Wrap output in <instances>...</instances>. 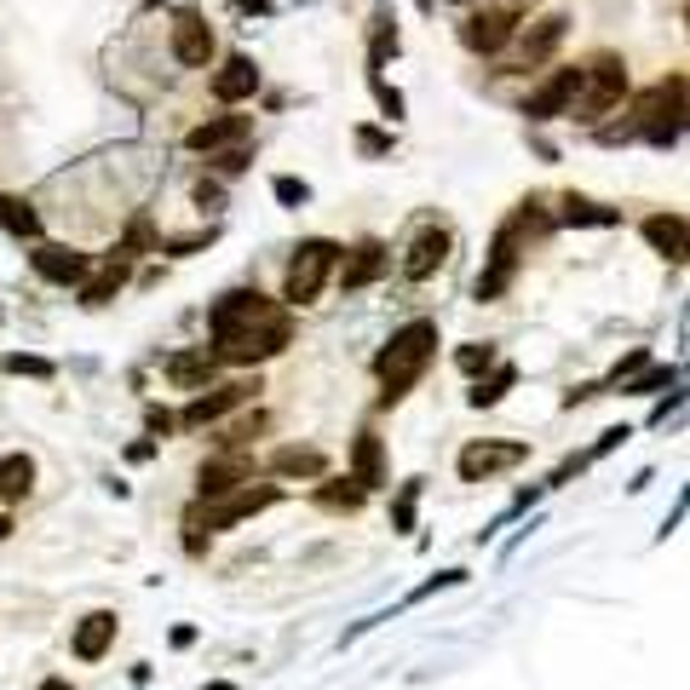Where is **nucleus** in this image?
<instances>
[{
    "mask_svg": "<svg viewBox=\"0 0 690 690\" xmlns=\"http://www.w3.org/2000/svg\"><path fill=\"white\" fill-rule=\"evenodd\" d=\"M621 98H628V63H621L615 52H599L593 63L581 69V87H575V98H570L564 116H575V121H599V116L615 110Z\"/></svg>",
    "mask_w": 690,
    "mask_h": 690,
    "instance_id": "7ed1b4c3",
    "label": "nucleus"
},
{
    "mask_svg": "<svg viewBox=\"0 0 690 690\" xmlns=\"http://www.w3.org/2000/svg\"><path fill=\"white\" fill-rule=\"evenodd\" d=\"M352 477L363 490H379V483H386V448H379L374 432H357V443H352Z\"/></svg>",
    "mask_w": 690,
    "mask_h": 690,
    "instance_id": "6ab92c4d",
    "label": "nucleus"
},
{
    "mask_svg": "<svg viewBox=\"0 0 690 690\" xmlns=\"http://www.w3.org/2000/svg\"><path fill=\"white\" fill-rule=\"evenodd\" d=\"M241 12H254V18H270V0H236Z\"/></svg>",
    "mask_w": 690,
    "mask_h": 690,
    "instance_id": "37998d69",
    "label": "nucleus"
},
{
    "mask_svg": "<svg viewBox=\"0 0 690 690\" xmlns=\"http://www.w3.org/2000/svg\"><path fill=\"white\" fill-rule=\"evenodd\" d=\"M518 34V12L512 7H490V12H472L466 23H461V41L472 47V52H501L506 41Z\"/></svg>",
    "mask_w": 690,
    "mask_h": 690,
    "instance_id": "9d476101",
    "label": "nucleus"
},
{
    "mask_svg": "<svg viewBox=\"0 0 690 690\" xmlns=\"http://www.w3.org/2000/svg\"><path fill=\"white\" fill-rule=\"evenodd\" d=\"M196 207H207V214H219V207H225V190L201 179V185H196Z\"/></svg>",
    "mask_w": 690,
    "mask_h": 690,
    "instance_id": "4c0bfd02",
    "label": "nucleus"
},
{
    "mask_svg": "<svg viewBox=\"0 0 690 690\" xmlns=\"http://www.w3.org/2000/svg\"><path fill=\"white\" fill-rule=\"evenodd\" d=\"M564 225H615L621 214L615 207H599V201H586V196H564Z\"/></svg>",
    "mask_w": 690,
    "mask_h": 690,
    "instance_id": "c85d7f7f",
    "label": "nucleus"
},
{
    "mask_svg": "<svg viewBox=\"0 0 690 690\" xmlns=\"http://www.w3.org/2000/svg\"><path fill=\"white\" fill-rule=\"evenodd\" d=\"M259 92V69H254V58H225V69L214 76V98L219 103H241V98H254Z\"/></svg>",
    "mask_w": 690,
    "mask_h": 690,
    "instance_id": "f3484780",
    "label": "nucleus"
},
{
    "mask_svg": "<svg viewBox=\"0 0 690 690\" xmlns=\"http://www.w3.org/2000/svg\"><path fill=\"white\" fill-rule=\"evenodd\" d=\"M29 265H34V276H47L58 288H81L87 270H92V259L81 248H63V241H41V248L29 254Z\"/></svg>",
    "mask_w": 690,
    "mask_h": 690,
    "instance_id": "1a4fd4ad",
    "label": "nucleus"
},
{
    "mask_svg": "<svg viewBox=\"0 0 690 690\" xmlns=\"http://www.w3.org/2000/svg\"><path fill=\"white\" fill-rule=\"evenodd\" d=\"M214 374H219V352H179V357H167V379L179 392H201V386H214Z\"/></svg>",
    "mask_w": 690,
    "mask_h": 690,
    "instance_id": "dca6fc26",
    "label": "nucleus"
},
{
    "mask_svg": "<svg viewBox=\"0 0 690 690\" xmlns=\"http://www.w3.org/2000/svg\"><path fill=\"white\" fill-rule=\"evenodd\" d=\"M633 437V426H610L599 443H593V455H610V448H621V443H628Z\"/></svg>",
    "mask_w": 690,
    "mask_h": 690,
    "instance_id": "58836bf2",
    "label": "nucleus"
},
{
    "mask_svg": "<svg viewBox=\"0 0 690 690\" xmlns=\"http://www.w3.org/2000/svg\"><path fill=\"white\" fill-rule=\"evenodd\" d=\"M432 357H437V323L432 317H414V323H403L392 339H386V352L374 357V374H379V408H392V403H403L414 386H421V374L432 368Z\"/></svg>",
    "mask_w": 690,
    "mask_h": 690,
    "instance_id": "f03ea898",
    "label": "nucleus"
},
{
    "mask_svg": "<svg viewBox=\"0 0 690 690\" xmlns=\"http://www.w3.org/2000/svg\"><path fill=\"white\" fill-rule=\"evenodd\" d=\"M524 455H530V443H495V437H483V443H466L461 455H455V472H461V483H483V477L518 466Z\"/></svg>",
    "mask_w": 690,
    "mask_h": 690,
    "instance_id": "0eeeda50",
    "label": "nucleus"
},
{
    "mask_svg": "<svg viewBox=\"0 0 690 690\" xmlns=\"http://www.w3.org/2000/svg\"><path fill=\"white\" fill-rule=\"evenodd\" d=\"M512 379H518V368H506V363H501L490 379H477V386L466 392V403H472V408H495V403L512 392Z\"/></svg>",
    "mask_w": 690,
    "mask_h": 690,
    "instance_id": "cd10ccee",
    "label": "nucleus"
},
{
    "mask_svg": "<svg viewBox=\"0 0 690 690\" xmlns=\"http://www.w3.org/2000/svg\"><path fill=\"white\" fill-rule=\"evenodd\" d=\"M270 196L283 201V207H305V201H310V185H305V179H288V172H283V179H270Z\"/></svg>",
    "mask_w": 690,
    "mask_h": 690,
    "instance_id": "72a5a7b5",
    "label": "nucleus"
},
{
    "mask_svg": "<svg viewBox=\"0 0 690 690\" xmlns=\"http://www.w3.org/2000/svg\"><path fill=\"white\" fill-rule=\"evenodd\" d=\"M34 690H69V679H41V684H34Z\"/></svg>",
    "mask_w": 690,
    "mask_h": 690,
    "instance_id": "c03bdc74",
    "label": "nucleus"
},
{
    "mask_svg": "<svg viewBox=\"0 0 690 690\" xmlns=\"http://www.w3.org/2000/svg\"><path fill=\"white\" fill-rule=\"evenodd\" d=\"M679 408H684V397L673 392L668 403H655V414H650V426H668V414H679Z\"/></svg>",
    "mask_w": 690,
    "mask_h": 690,
    "instance_id": "a19ab883",
    "label": "nucleus"
},
{
    "mask_svg": "<svg viewBox=\"0 0 690 690\" xmlns=\"http://www.w3.org/2000/svg\"><path fill=\"white\" fill-rule=\"evenodd\" d=\"M150 432H161V437L172 432V414H167V408H150Z\"/></svg>",
    "mask_w": 690,
    "mask_h": 690,
    "instance_id": "79ce46f5",
    "label": "nucleus"
},
{
    "mask_svg": "<svg viewBox=\"0 0 690 690\" xmlns=\"http://www.w3.org/2000/svg\"><path fill=\"white\" fill-rule=\"evenodd\" d=\"M461 581H466V570H443V575H432L426 586H414V593H408V604H421V599L443 593V586H461Z\"/></svg>",
    "mask_w": 690,
    "mask_h": 690,
    "instance_id": "f704fd0d",
    "label": "nucleus"
},
{
    "mask_svg": "<svg viewBox=\"0 0 690 690\" xmlns=\"http://www.w3.org/2000/svg\"><path fill=\"white\" fill-rule=\"evenodd\" d=\"M334 265H339V241H328V236L299 241L294 259H288V276H283V299L288 305H310L323 294V283L334 276Z\"/></svg>",
    "mask_w": 690,
    "mask_h": 690,
    "instance_id": "20e7f679",
    "label": "nucleus"
},
{
    "mask_svg": "<svg viewBox=\"0 0 690 690\" xmlns=\"http://www.w3.org/2000/svg\"><path fill=\"white\" fill-rule=\"evenodd\" d=\"M0 368H7V374H29V379H52L58 374L47 357H29V352H7V357H0Z\"/></svg>",
    "mask_w": 690,
    "mask_h": 690,
    "instance_id": "c756f323",
    "label": "nucleus"
},
{
    "mask_svg": "<svg viewBox=\"0 0 690 690\" xmlns=\"http://www.w3.org/2000/svg\"><path fill=\"white\" fill-rule=\"evenodd\" d=\"M363 495H368V490H363L357 477H328L323 490H317V501H323L328 512H357V506H363Z\"/></svg>",
    "mask_w": 690,
    "mask_h": 690,
    "instance_id": "bb28decb",
    "label": "nucleus"
},
{
    "mask_svg": "<svg viewBox=\"0 0 690 690\" xmlns=\"http://www.w3.org/2000/svg\"><path fill=\"white\" fill-rule=\"evenodd\" d=\"M207 328H214L219 363H236V368H254V363L283 357L288 339H294V317L276 299H265L259 288L225 294L214 310H207Z\"/></svg>",
    "mask_w": 690,
    "mask_h": 690,
    "instance_id": "f257e3e1",
    "label": "nucleus"
},
{
    "mask_svg": "<svg viewBox=\"0 0 690 690\" xmlns=\"http://www.w3.org/2000/svg\"><path fill=\"white\" fill-rule=\"evenodd\" d=\"M0 230L18 236V241H41V214H34L23 196H7V190H0Z\"/></svg>",
    "mask_w": 690,
    "mask_h": 690,
    "instance_id": "4be33fe9",
    "label": "nucleus"
},
{
    "mask_svg": "<svg viewBox=\"0 0 690 690\" xmlns=\"http://www.w3.org/2000/svg\"><path fill=\"white\" fill-rule=\"evenodd\" d=\"M121 283H127V259H110V265H103L98 276L87 270V283H81V305H110L116 294H121Z\"/></svg>",
    "mask_w": 690,
    "mask_h": 690,
    "instance_id": "b1692460",
    "label": "nucleus"
},
{
    "mask_svg": "<svg viewBox=\"0 0 690 690\" xmlns=\"http://www.w3.org/2000/svg\"><path fill=\"white\" fill-rule=\"evenodd\" d=\"M116 610H92L81 628H76V639H69V650H76V662H103L110 655V644H116Z\"/></svg>",
    "mask_w": 690,
    "mask_h": 690,
    "instance_id": "2eb2a0df",
    "label": "nucleus"
},
{
    "mask_svg": "<svg viewBox=\"0 0 690 690\" xmlns=\"http://www.w3.org/2000/svg\"><path fill=\"white\" fill-rule=\"evenodd\" d=\"M414 7H421V12H432V7H437V0H414Z\"/></svg>",
    "mask_w": 690,
    "mask_h": 690,
    "instance_id": "de8ad7c7",
    "label": "nucleus"
},
{
    "mask_svg": "<svg viewBox=\"0 0 690 690\" xmlns=\"http://www.w3.org/2000/svg\"><path fill=\"white\" fill-rule=\"evenodd\" d=\"M201 690H236V684H225V679H219V684H201Z\"/></svg>",
    "mask_w": 690,
    "mask_h": 690,
    "instance_id": "49530a36",
    "label": "nucleus"
},
{
    "mask_svg": "<svg viewBox=\"0 0 690 690\" xmlns=\"http://www.w3.org/2000/svg\"><path fill=\"white\" fill-rule=\"evenodd\" d=\"M564 29H570V18H564V12L541 18V23L524 34V69H530V63H546V58H552V47L564 41Z\"/></svg>",
    "mask_w": 690,
    "mask_h": 690,
    "instance_id": "5701e85b",
    "label": "nucleus"
},
{
    "mask_svg": "<svg viewBox=\"0 0 690 690\" xmlns=\"http://www.w3.org/2000/svg\"><path fill=\"white\" fill-rule=\"evenodd\" d=\"M575 87H581V69H552V76L530 92L524 116H530V121H552V116H564V110H570V98H575Z\"/></svg>",
    "mask_w": 690,
    "mask_h": 690,
    "instance_id": "9b49d317",
    "label": "nucleus"
},
{
    "mask_svg": "<svg viewBox=\"0 0 690 690\" xmlns=\"http://www.w3.org/2000/svg\"><path fill=\"white\" fill-rule=\"evenodd\" d=\"M276 501H283V490H270V483L265 490H230V495H214V501H196L185 512V530H236L241 518H254Z\"/></svg>",
    "mask_w": 690,
    "mask_h": 690,
    "instance_id": "39448f33",
    "label": "nucleus"
},
{
    "mask_svg": "<svg viewBox=\"0 0 690 690\" xmlns=\"http://www.w3.org/2000/svg\"><path fill=\"white\" fill-rule=\"evenodd\" d=\"M644 363H650L644 352H628V357H621V363H615V374H610V386H621V379H628L633 368H644Z\"/></svg>",
    "mask_w": 690,
    "mask_h": 690,
    "instance_id": "ea45409f",
    "label": "nucleus"
},
{
    "mask_svg": "<svg viewBox=\"0 0 690 690\" xmlns=\"http://www.w3.org/2000/svg\"><path fill=\"white\" fill-rule=\"evenodd\" d=\"M443 259H448V230H443V225H426L421 236L408 241V254H403V276H408V283H426V276H432Z\"/></svg>",
    "mask_w": 690,
    "mask_h": 690,
    "instance_id": "4468645a",
    "label": "nucleus"
},
{
    "mask_svg": "<svg viewBox=\"0 0 690 690\" xmlns=\"http://www.w3.org/2000/svg\"><path fill=\"white\" fill-rule=\"evenodd\" d=\"M259 432H265V414L254 408V414H241L236 426H225V437H219V443H225V448H241V443H248V437H259Z\"/></svg>",
    "mask_w": 690,
    "mask_h": 690,
    "instance_id": "473e14b6",
    "label": "nucleus"
},
{
    "mask_svg": "<svg viewBox=\"0 0 690 690\" xmlns=\"http://www.w3.org/2000/svg\"><path fill=\"white\" fill-rule=\"evenodd\" d=\"M172 58H179L185 69H201L207 58H214V29L201 23V12H179V18H172Z\"/></svg>",
    "mask_w": 690,
    "mask_h": 690,
    "instance_id": "ddd939ff",
    "label": "nucleus"
},
{
    "mask_svg": "<svg viewBox=\"0 0 690 690\" xmlns=\"http://www.w3.org/2000/svg\"><path fill=\"white\" fill-rule=\"evenodd\" d=\"M12 535V518H0V541H7Z\"/></svg>",
    "mask_w": 690,
    "mask_h": 690,
    "instance_id": "a18cd8bd",
    "label": "nucleus"
},
{
    "mask_svg": "<svg viewBox=\"0 0 690 690\" xmlns=\"http://www.w3.org/2000/svg\"><path fill=\"white\" fill-rule=\"evenodd\" d=\"M662 386H679V368H673V363H668V368H650V363H644V368H633L628 379H621L615 392H621V397H650V392H662Z\"/></svg>",
    "mask_w": 690,
    "mask_h": 690,
    "instance_id": "a878e982",
    "label": "nucleus"
},
{
    "mask_svg": "<svg viewBox=\"0 0 690 690\" xmlns=\"http://www.w3.org/2000/svg\"><path fill=\"white\" fill-rule=\"evenodd\" d=\"M414 495H421V483H403V495H397V506H392L397 530H414Z\"/></svg>",
    "mask_w": 690,
    "mask_h": 690,
    "instance_id": "c9c22d12",
    "label": "nucleus"
},
{
    "mask_svg": "<svg viewBox=\"0 0 690 690\" xmlns=\"http://www.w3.org/2000/svg\"><path fill=\"white\" fill-rule=\"evenodd\" d=\"M455 368H461V374H483V368H495V345H461V352H455Z\"/></svg>",
    "mask_w": 690,
    "mask_h": 690,
    "instance_id": "2f4dec72",
    "label": "nucleus"
},
{
    "mask_svg": "<svg viewBox=\"0 0 690 690\" xmlns=\"http://www.w3.org/2000/svg\"><path fill=\"white\" fill-rule=\"evenodd\" d=\"M207 161H214L219 172H225V179H236V172H248V145H225V150H207Z\"/></svg>",
    "mask_w": 690,
    "mask_h": 690,
    "instance_id": "7c9ffc66",
    "label": "nucleus"
},
{
    "mask_svg": "<svg viewBox=\"0 0 690 690\" xmlns=\"http://www.w3.org/2000/svg\"><path fill=\"white\" fill-rule=\"evenodd\" d=\"M254 392H259V379H225V386H214V392H196L190 403H185V414L172 426H185V432H201V426H214V421H225L230 408H241V403H254Z\"/></svg>",
    "mask_w": 690,
    "mask_h": 690,
    "instance_id": "423d86ee",
    "label": "nucleus"
},
{
    "mask_svg": "<svg viewBox=\"0 0 690 690\" xmlns=\"http://www.w3.org/2000/svg\"><path fill=\"white\" fill-rule=\"evenodd\" d=\"M241 483H254V455H248V448H225V455L201 461V472H196V495L214 501V495L241 490Z\"/></svg>",
    "mask_w": 690,
    "mask_h": 690,
    "instance_id": "6e6552de",
    "label": "nucleus"
},
{
    "mask_svg": "<svg viewBox=\"0 0 690 690\" xmlns=\"http://www.w3.org/2000/svg\"><path fill=\"white\" fill-rule=\"evenodd\" d=\"M34 490V455H0V506H18Z\"/></svg>",
    "mask_w": 690,
    "mask_h": 690,
    "instance_id": "412c9836",
    "label": "nucleus"
},
{
    "mask_svg": "<svg viewBox=\"0 0 690 690\" xmlns=\"http://www.w3.org/2000/svg\"><path fill=\"white\" fill-rule=\"evenodd\" d=\"M248 132H254V116H214V121L185 132V150L207 156V150H225V145H248Z\"/></svg>",
    "mask_w": 690,
    "mask_h": 690,
    "instance_id": "f8f14e48",
    "label": "nucleus"
},
{
    "mask_svg": "<svg viewBox=\"0 0 690 690\" xmlns=\"http://www.w3.org/2000/svg\"><path fill=\"white\" fill-rule=\"evenodd\" d=\"M639 230L662 259H684V214H650Z\"/></svg>",
    "mask_w": 690,
    "mask_h": 690,
    "instance_id": "aec40b11",
    "label": "nucleus"
},
{
    "mask_svg": "<svg viewBox=\"0 0 690 690\" xmlns=\"http://www.w3.org/2000/svg\"><path fill=\"white\" fill-rule=\"evenodd\" d=\"M357 150H363V156H386V150H392V138L379 132V127H357Z\"/></svg>",
    "mask_w": 690,
    "mask_h": 690,
    "instance_id": "e433bc0d",
    "label": "nucleus"
},
{
    "mask_svg": "<svg viewBox=\"0 0 690 690\" xmlns=\"http://www.w3.org/2000/svg\"><path fill=\"white\" fill-rule=\"evenodd\" d=\"M379 270H386V248H379V241H363V248L352 254V265L339 270V283H345V288H368Z\"/></svg>",
    "mask_w": 690,
    "mask_h": 690,
    "instance_id": "393cba45",
    "label": "nucleus"
},
{
    "mask_svg": "<svg viewBox=\"0 0 690 690\" xmlns=\"http://www.w3.org/2000/svg\"><path fill=\"white\" fill-rule=\"evenodd\" d=\"M276 477H328V455L323 448H310V443H288V448H276V455L265 461Z\"/></svg>",
    "mask_w": 690,
    "mask_h": 690,
    "instance_id": "a211bd4d",
    "label": "nucleus"
}]
</instances>
